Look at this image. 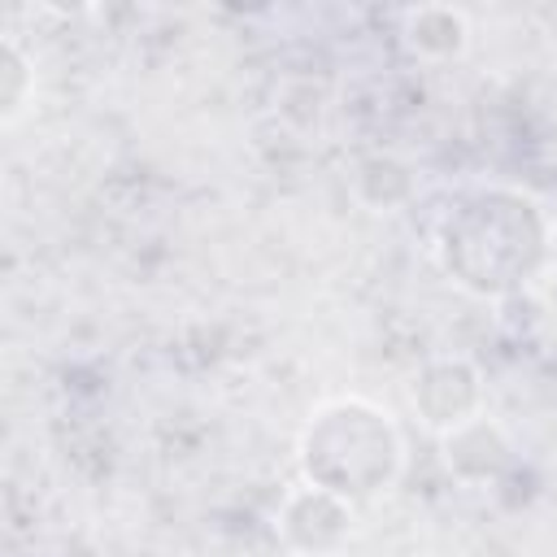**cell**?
<instances>
[{
	"instance_id": "7a4b0ae2",
	"label": "cell",
	"mask_w": 557,
	"mask_h": 557,
	"mask_svg": "<svg viewBox=\"0 0 557 557\" xmlns=\"http://www.w3.org/2000/svg\"><path fill=\"white\" fill-rule=\"evenodd\" d=\"M405 39L418 52H431V39H440V57H453L466 48V17L457 9H444V17L440 9H413L405 17Z\"/></svg>"
},
{
	"instance_id": "6da1fadb",
	"label": "cell",
	"mask_w": 557,
	"mask_h": 557,
	"mask_svg": "<svg viewBox=\"0 0 557 557\" xmlns=\"http://www.w3.org/2000/svg\"><path fill=\"white\" fill-rule=\"evenodd\" d=\"M400 453L405 444L396 435L392 413L361 396L322 405L300 435L305 483L344 500L383 492L400 470Z\"/></svg>"
},
{
	"instance_id": "3957f363",
	"label": "cell",
	"mask_w": 557,
	"mask_h": 557,
	"mask_svg": "<svg viewBox=\"0 0 557 557\" xmlns=\"http://www.w3.org/2000/svg\"><path fill=\"white\" fill-rule=\"evenodd\" d=\"M4 78H9L4 83V122H17V113L26 109V87H17V83H30V70L13 39L4 44Z\"/></svg>"
}]
</instances>
